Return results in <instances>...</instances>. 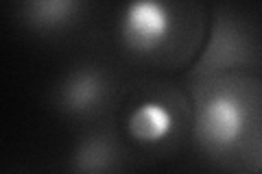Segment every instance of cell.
<instances>
[{
    "instance_id": "1",
    "label": "cell",
    "mask_w": 262,
    "mask_h": 174,
    "mask_svg": "<svg viewBox=\"0 0 262 174\" xmlns=\"http://www.w3.org/2000/svg\"><path fill=\"white\" fill-rule=\"evenodd\" d=\"M247 129V107L232 92L210 89L201 96L194 113V133L199 144L212 155L229 153L241 144Z\"/></svg>"
},
{
    "instance_id": "2",
    "label": "cell",
    "mask_w": 262,
    "mask_h": 174,
    "mask_svg": "<svg viewBox=\"0 0 262 174\" xmlns=\"http://www.w3.org/2000/svg\"><path fill=\"white\" fill-rule=\"evenodd\" d=\"M170 15L168 7L160 3H134L120 20V35L129 51L151 55L168 41Z\"/></svg>"
},
{
    "instance_id": "3",
    "label": "cell",
    "mask_w": 262,
    "mask_h": 174,
    "mask_svg": "<svg viewBox=\"0 0 262 174\" xmlns=\"http://www.w3.org/2000/svg\"><path fill=\"white\" fill-rule=\"evenodd\" d=\"M173 129V113L162 103L144 101L134 107L127 118L129 135L140 144H158Z\"/></svg>"
},
{
    "instance_id": "4",
    "label": "cell",
    "mask_w": 262,
    "mask_h": 174,
    "mask_svg": "<svg viewBox=\"0 0 262 174\" xmlns=\"http://www.w3.org/2000/svg\"><path fill=\"white\" fill-rule=\"evenodd\" d=\"M103 94V81L96 72H75L59 89V103L70 113H85Z\"/></svg>"
},
{
    "instance_id": "5",
    "label": "cell",
    "mask_w": 262,
    "mask_h": 174,
    "mask_svg": "<svg viewBox=\"0 0 262 174\" xmlns=\"http://www.w3.org/2000/svg\"><path fill=\"white\" fill-rule=\"evenodd\" d=\"M75 163L81 174H107L114 163V148L107 139L92 137L79 148Z\"/></svg>"
},
{
    "instance_id": "6",
    "label": "cell",
    "mask_w": 262,
    "mask_h": 174,
    "mask_svg": "<svg viewBox=\"0 0 262 174\" xmlns=\"http://www.w3.org/2000/svg\"><path fill=\"white\" fill-rule=\"evenodd\" d=\"M75 7V3H35L29 5V9L33 11L35 24H57L68 18V13L72 15Z\"/></svg>"
}]
</instances>
